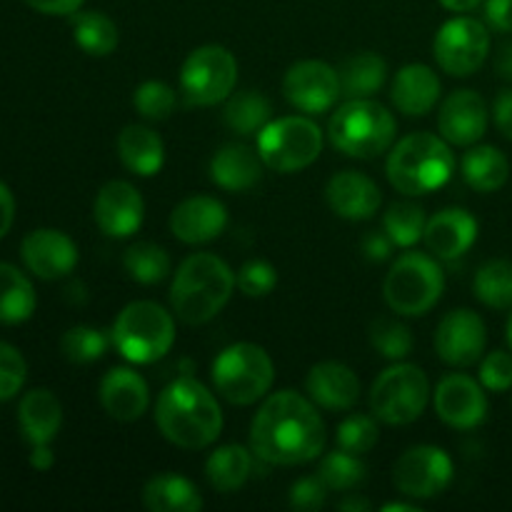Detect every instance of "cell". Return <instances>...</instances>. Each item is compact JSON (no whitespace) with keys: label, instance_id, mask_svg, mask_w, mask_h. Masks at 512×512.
<instances>
[{"label":"cell","instance_id":"cell-1","mask_svg":"<svg viewBox=\"0 0 512 512\" xmlns=\"http://www.w3.org/2000/svg\"><path fill=\"white\" fill-rule=\"evenodd\" d=\"M325 423L318 405L295 390L265 398L250 423V450L265 465L295 468L323 455Z\"/></svg>","mask_w":512,"mask_h":512},{"label":"cell","instance_id":"cell-2","mask_svg":"<svg viewBox=\"0 0 512 512\" xmlns=\"http://www.w3.org/2000/svg\"><path fill=\"white\" fill-rule=\"evenodd\" d=\"M155 425L175 448L203 450L223 433V410L210 388L193 375H180L158 395Z\"/></svg>","mask_w":512,"mask_h":512},{"label":"cell","instance_id":"cell-3","mask_svg":"<svg viewBox=\"0 0 512 512\" xmlns=\"http://www.w3.org/2000/svg\"><path fill=\"white\" fill-rule=\"evenodd\" d=\"M235 273L215 253H193L180 263L170 283V308L185 325H205L230 303Z\"/></svg>","mask_w":512,"mask_h":512},{"label":"cell","instance_id":"cell-4","mask_svg":"<svg viewBox=\"0 0 512 512\" xmlns=\"http://www.w3.org/2000/svg\"><path fill=\"white\" fill-rule=\"evenodd\" d=\"M455 165L453 145L443 135L410 133L388 150L385 175L398 193L418 198L448 185Z\"/></svg>","mask_w":512,"mask_h":512},{"label":"cell","instance_id":"cell-5","mask_svg":"<svg viewBox=\"0 0 512 512\" xmlns=\"http://www.w3.org/2000/svg\"><path fill=\"white\" fill-rule=\"evenodd\" d=\"M398 120L373 98H350L330 115L328 138L348 158L370 160L395 145Z\"/></svg>","mask_w":512,"mask_h":512},{"label":"cell","instance_id":"cell-6","mask_svg":"<svg viewBox=\"0 0 512 512\" xmlns=\"http://www.w3.org/2000/svg\"><path fill=\"white\" fill-rule=\"evenodd\" d=\"M110 338L128 363L153 365L173 350L175 318L153 300H135L118 313Z\"/></svg>","mask_w":512,"mask_h":512},{"label":"cell","instance_id":"cell-7","mask_svg":"<svg viewBox=\"0 0 512 512\" xmlns=\"http://www.w3.org/2000/svg\"><path fill=\"white\" fill-rule=\"evenodd\" d=\"M445 293L443 265L435 255L410 250L393 260L383 283L385 303L403 318L428 315Z\"/></svg>","mask_w":512,"mask_h":512},{"label":"cell","instance_id":"cell-8","mask_svg":"<svg viewBox=\"0 0 512 512\" xmlns=\"http://www.w3.org/2000/svg\"><path fill=\"white\" fill-rule=\"evenodd\" d=\"M215 390L230 405H255L275 383V365L268 350L255 343H233L218 353L210 368Z\"/></svg>","mask_w":512,"mask_h":512},{"label":"cell","instance_id":"cell-9","mask_svg":"<svg viewBox=\"0 0 512 512\" xmlns=\"http://www.w3.org/2000/svg\"><path fill=\"white\" fill-rule=\"evenodd\" d=\"M325 133L313 115H285L258 133V153L275 173H300L323 153Z\"/></svg>","mask_w":512,"mask_h":512},{"label":"cell","instance_id":"cell-10","mask_svg":"<svg viewBox=\"0 0 512 512\" xmlns=\"http://www.w3.org/2000/svg\"><path fill=\"white\" fill-rule=\"evenodd\" d=\"M430 380L413 363H393L375 378L370 388V413L385 425H410L425 413L430 403Z\"/></svg>","mask_w":512,"mask_h":512},{"label":"cell","instance_id":"cell-11","mask_svg":"<svg viewBox=\"0 0 512 512\" xmlns=\"http://www.w3.org/2000/svg\"><path fill=\"white\" fill-rule=\"evenodd\" d=\"M238 85V60L223 45H200L185 58L180 90L188 105L210 108L225 103Z\"/></svg>","mask_w":512,"mask_h":512},{"label":"cell","instance_id":"cell-12","mask_svg":"<svg viewBox=\"0 0 512 512\" xmlns=\"http://www.w3.org/2000/svg\"><path fill=\"white\" fill-rule=\"evenodd\" d=\"M490 30L483 20L455 15L445 20L433 40L435 63L453 78H470L483 68L490 55Z\"/></svg>","mask_w":512,"mask_h":512},{"label":"cell","instance_id":"cell-13","mask_svg":"<svg viewBox=\"0 0 512 512\" xmlns=\"http://www.w3.org/2000/svg\"><path fill=\"white\" fill-rule=\"evenodd\" d=\"M455 478L453 458L438 445H413L398 458L393 483L405 498L433 500L450 488Z\"/></svg>","mask_w":512,"mask_h":512},{"label":"cell","instance_id":"cell-14","mask_svg":"<svg viewBox=\"0 0 512 512\" xmlns=\"http://www.w3.org/2000/svg\"><path fill=\"white\" fill-rule=\"evenodd\" d=\"M283 95L300 113H328V110L335 108L338 98H343L338 70L330 63H325V60H298L285 73Z\"/></svg>","mask_w":512,"mask_h":512},{"label":"cell","instance_id":"cell-15","mask_svg":"<svg viewBox=\"0 0 512 512\" xmlns=\"http://www.w3.org/2000/svg\"><path fill=\"white\" fill-rule=\"evenodd\" d=\"M435 353L450 368L478 365L488 345V328L475 310L458 308L443 315L435 328Z\"/></svg>","mask_w":512,"mask_h":512},{"label":"cell","instance_id":"cell-16","mask_svg":"<svg viewBox=\"0 0 512 512\" xmlns=\"http://www.w3.org/2000/svg\"><path fill=\"white\" fill-rule=\"evenodd\" d=\"M438 418L453 430H475L488 418V395L480 380L465 373H448L433 390Z\"/></svg>","mask_w":512,"mask_h":512},{"label":"cell","instance_id":"cell-17","mask_svg":"<svg viewBox=\"0 0 512 512\" xmlns=\"http://www.w3.org/2000/svg\"><path fill=\"white\" fill-rule=\"evenodd\" d=\"M93 218L108 238H130L145 220L143 195L128 180H110L95 195Z\"/></svg>","mask_w":512,"mask_h":512},{"label":"cell","instance_id":"cell-18","mask_svg":"<svg viewBox=\"0 0 512 512\" xmlns=\"http://www.w3.org/2000/svg\"><path fill=\"white\" fill-rule=\"evenodd\" d=\"M488 103L478 90H455L440 103L438 130L453 148H470L488 133Z\"/></svg>","mask_w":512,"mask_h":512},{"label":"cell","instance_id":"cell-19","mask_svg":"<svg viewBox=\"0 0 512 512\" xmlns=\"http://www.w3.org/2000/svg\"><path fill=\"white\" fill-rule=\"evenodd\" d=\"M25 268L43 280L65 278L78 265V245L70 235L55 228H38L28 233L20 245Z\"/></svg>","mask_w":512,"mask_h":512},{"label":"cell","instance_id":"cell-20","mask_svg":"<svg viewBox=\"0 0 512 512\" xmlns=\"http://www.w3.org/2000/svg\"><path fill=\"white\" fill-rule=\"evenodd\" d=\"M228 228V208L213 195H190L170 213V233L185 245H203Z\"/></svg>","mask_w":512,"mask_h":512},{"label":"cell","instance_id":"cell-21","mask_svg":"<svg viewBox=\"0 0 512 512\" xmlns=\"http://www.w3.org/2000/svg\"><path fill=\"white\" fill-rule=\"evenodd\" d=\"M325 200L338 218L360 223V220H370L378 213L383 193L370 175L358 173V170H343L328 180Z\"/></svg>","mask_w":512,"mask_h":512},{"label":"cell","instance_id":"cell-22","mask_svg":"<svg viewBox=\"0 0 512 512\" xmlns=\"http://www.w3.org/2000/svg\"><path fill=\"white\" fill-rule=\"evenodd\" d=\"M480 223L465 208H445L428 218L425 225V248L438 260H458L475 245Z\"/></svg>","mask_w":512,"mask_h":512},{"label":"cell","instance_id":"cell-23","mask_svg":"<svg viewBox=\"0 0 512 512\" xmlns=\"http://www.w3.org/2000/svg\"><path fill=\"white\" fill-rule=\"evenodd\" d=\"M100 405L118 423L140 420L150 408L148 380L133 368H110L98 388Z\"/></svg>","mask_w":512,"mask_h":512},{"label":"cell","instance_id":"cell-24","mask_svg":"<svg viewBox=\"0 0 512 512\" xmlns=\"http://www.w3.org/2000/svg\"><path fill=\"white\" fill-rule=\"evenodd\" d=\"M305 393L318 408L330 413L353 410L360 400V378L345 363L323 360L305 375Z\"/></svg>","mask_w":512,"mask_h":512},{"label":"cell","instance_id":"cell-25","mask_svg":"<svg viewBox=\"0 0 512 512\" xmlns=\"http://www.w3.org/2000/svg\"><path fill=\"white\" fill-rule=\"evenodd\" d=\"M443 95L438 73L425 63H408L395 73L390 85V100L408 118H423L433 113Z\"/></svg>","mask_w":512,"mask_h":512},{"label":"cell","instance_id":"cell-26","mask_svg":"<svg viewBox=\"0 0 512 512\" xmlns=\"http://www.w3.org/2000/svg\"><path fill=\"white\" fill-rule=\"evenodd\" d=\"M263 158L243 143H230L210 158V180L228 193H248L263 180Z\"/></svg>","mask_w":512,"mask_h":512},{"label":"cell","instance_id":"cell-27","mask_svg":"<svg viewBox=\"0 0 512 512\" xmlns=\"http://www.w3.org/2000/svg\"><path fill=\"white\" fill-rule=\"evenodd\" d=\"M20 433L30 445H50L63 425V405L48 388H35L20 398Z\"/></svg>","mask_w":512,"mask_h":512},{"label":"cell","instance_id":"cell-28","mask_svg":"<svg viewBox=\"0 0 512 512\" xmlns=\"http://www.w3.org/2000/svg\"><path fill=\"white\" fill-rule=\"evenodd\" d=\"M118 158L138 178H153L165 165L163 138L148 125H125L118 135Z\"/></svg>","mask_w":512,"mask_h":512},{"label":"cell","instance_id":"cell-29","mask_svg":"<svg viewBox=\"0 0 512 512\" xmlns=\"http://www.w3.org/2000/svg\"><path fill=\"white\" fill-rule=\"evenodd\" d=\"M338 78L343 98H373L388 80V63L380 53L360 50L340 63Z\"/></svg>","mask_w":512,"mask_h":512},{"label":"cell","instance_id":"cell-30","mask_svg":"<svg viewBox=\"0 0 512 512\" xmlns=\"http://www.w3.org/2000/svg\"><path fill=\"white\" fill-rule=\"evenodd\" d=\"M463 180L478 193H495L510 178V160L495 145H470L468 153L460 160Z\"/></svg>","mask_w":512,"mask_h":512},{"label":"cell","instance_id":"cell-31","mask_svg":"<svg viewBox=\"0 0 512 512\" xmlns=\"http://www.w3.org/2000/svg\"><path fill=\"white\" fill-rule=\"evenodd\" d=\"M255 453L245 445H220L210 453L208 463H205V478H208L210 488L218 493H235L248 483L253 475Z\"/></svg>","mask_w":512,"mask_h":512},{"label":"cell","instance_id":"cell-32","mask_svg":"<svg viewBox=\"0 0 512 512\" xmlns=\"http://www.w3.org/2000/svg\"><path fill=\"white\" fill-rule=\"evenodd\" d=\"M143 505L150 512H198L203 508V498L183 475L160 473L145 483Z\"/></svg>","mask_w":512,"mask_h":512},{"label":"cell","instance_id":"cell-33","mask_svg":"<svg viewBox=\"0 0 512 512\" xmlns=\"http://www.w3.org/2000/svg\"><path fill=\"white\" fill-rule=\"evenodd\" d=\"M70 30H73L75 45L93 58L115 53L120 43L118 25L100 10H75L70 15Z\"/></svg>","mask_w":512,"mask_h":512},{"label":"cell","instance_id":"cell-34","mask_svg":"<svg viewBox=\"0 0 512 512\" xmlns=\"http://www.w3.org/2000/svg\"><path fill=\"white\" fill-rule=\"evenodd\" d=\"M35 305V288L15 265L0 263V323L3 325H20L33 318Z\"/></svg>","mask_w":512,"mask_h":512},{"label":"cell","instance_id":"cell-35","mask_svg":"<svg viewBox=\"0 0 512 512\" xmlns=\"http://www.w3.org/2000/svg\"><path fill=\"white\" fill-rule=\"evenodd\" d=\"M223 120L240 138L258 135L273 120V105L260 90H243L225 100Z\"/></svg>","mask_w":512,"mask_h":512},{"label":"cell","instance_id":"cell-36","mask_svg":"<svg viewBox=\"0 0 512 512\" xmlns=\"http://www.w3.org/2000/svg\"><path fill=\"white\" fill-rule=\"evenodd\" d=\"M475 298L493 310H512V260L495 258L478 268L473 280Z\"/></svg>","mask_w":512,"mask_h":512},{"label":"cell","instance_id":"cell-37","mask_svg":"<svg viewBox=\"0 0 512 512\" xmlns=\"http://www.w3.org/2000/svg\"><path fill=\"white\" fill-rule=\"evenodd\" d=\"M123 268L130 280L140 285H158L173 270L168 250L155 243H135L125 250Z\"/></svg>","mask_w":512,"mask_h":512},{"label":"cell","instance_id":"cell-38","mask_svg":"<svg viewBox=\"0 0 512 512\" xmlns=\"http://www.w3.org/2000/svg\"><path fill=\"white\" fill-rule=\"evenodd\" d=\"M318 478L323 480L330 493H353L368 478V468L360 460V455L345 453V450H333L323 455L318 465Z\"/></svg>","mask_w":512,"mask_h":512},{"label":"cell","instance_id":"cell-39","mask_svg":"<svg viewBox=\"0 0 512 512\" xmlns=\"http://www.w3.org/2000/svg\"><path fill=\"white\" fill-rule=\"evenodd\" d=\"M425 225H428V218H425L423 205L413 203V200L393 203L383 218V230L388 233V238L393 240L395 248L405 250L423 240Z\"/></svg>","mask_w":512,"mask_h":512},{"label":"cell","instance_id":"cell-40","mask_svg":"<svg viewBox=\"0 0 512 512\" xmlns=\"http://www.w3.org/2000/svg\"><path fill=\"white\" fill-rule=\"evenodd\" d=\"M110 345H113V338L108 330L93 328V325H75V328L65 330L60 338V350H63L65 360H70L73 365L95 363L108 353Z\"/></svg>","mask_w":512,"mask_h":512},{"label":"cell","instance_id":"cell-41","mask_svg":"<svg viewBox=\"0 0 512 512\" xmlns=\"http://www.w3.org/2000/svg\"><path fill=\"white\" fill-rule=\"evenodd\" d=\"M368 338L375 353L383 355L385 360H393V363L408 358L415 345L413 330L400 323L398 318H390V315H380L370 323Z\"/></svg>","mask_w":512,"mask_h":512},{"label":"cell","instance_id":"cell-42","mask_svg":"<svg viewBox=\"0 0 512 512\" xmlns=\"http://www.w3.org/2000/svg\"><path fill=\"white\" fill-rule=\"evenodd\" d=\"M380 428L378 418L373 413H350L348 418L340 420L338 433H335V443L340 450L353 455H368L370 450L378 445Z\"/></svg>","mask_w":512,"mask_h":512},{"label":"cell","instance_id":"cell-43","mask_svg":"<svg viewBox=\"0 0 512 512\" xmlns=\"http://www.w3.org/2000/svg\"><path fill=\"white\" fill-rule=\"evenodd\" d=\"M133 105L140 118L160 123V120H168L175 113L178 93L168 83H163V80H145V83L135 88Z\"/></svg>","mask_w":512,"mask_h":512},{"label":"cell","instance_id":"cell-44","mask_svg":"<svg viewBox=\"0 0 512 512\" xmlns=\"http://www.w3.org/2000/svg\"><path fill=\"white\" fill-rule=\"evenodd\" d=\"M235 283H238V290L245 298H265L278 285V270L268 260L253 258L243 263V268L235 275Z\"/></svg>","mask_w":512,"mask_h":512},{"label":"cell","instance_id":"cell-45","mask_svg":"<svg viewBox=\"0 0 512 512\" xmlns=\"http://www.w3.org/2000/svg\"><path fill=\"white\" fill-rule=\"evenodd\" d=\"M28 378V363L15 345L0 340V403L15 398Z\"/></svg>","mask_w":512,"mask_h":512},{"label":"cell","instance_id":"cell-46","mask_svg":"<svg viewBox=\"0 0 512 512\" xmlns=\"http://www.w3.org/2000/svg\"><path fill=\"white\" fill-rule=\"evenodd\" d=\"M478 380L488 393H508L512 390V350H493L480 360Z\"/></svg>","mask_w":512,"mask_h":512},{"label":"cell","instance_id":"cell-47","mask_svg":"<svg viewBox=\"0 0 512 512\" xmlns=\"http://www.w3.org/2000/svg\"><path fill=\"white\" fill-rule=\"evenodd\" d=\"M330 490L325 488L323 480L318 475H308V478H300L290 485L288 503L290 508L298 512H315L325 505Z\"/></svg>","mask_w":512,"mask_h":512},{"label":"cell","instance_id":"cell-48","mask_svg":"<svg viewBox=\"0 0 512 512\" xmlns=\"http://www.w3.org/2000/svg\"><path fill=\"white\" fill-rule=\"evenodd\" d=\"M485 23L498 33H512V0H485Z\"/></svg>","mask_w":512,"mask_h":512},{"label":"cell","instance_id":"cell-49","mask_svg":"<svg viewBox=\"0 0 512 512\" xmlns=\"http://www.w3.org/2000/svg\"><path fill=\"white\" fill-rule=\"evenodd\" d=\"M393 248L395 243L388 238V233L385 230H373V233H368L363 238V253L365 258L373 260V263H383V260H388L390 255H393Z\"/></svg>","mask_w":512,"mask_h":512},{"label":"cell","instance_id":"cell-50","mask_svg":"<svg viewBox=\"0 0 512 512\" xmlns=\"http://www.w3.org/2000/svg\"><path fill=\"white\" fill-rule=\"evenodd\" d=\"M493 120L495 128H498L505 138L512 140V88L500 90L498 98H495Z\"/></svg>","mask_w":512,"mask_h":512},{"label":"cell","instance_id":"cell-51","mask_svg":"<svg viewBox=\"0 0 512 512\" xmlns=\"http://www.w3.org/2000/svg\"><path fill=\"white\" fill-rule=\"evenodd\" d=\"M30 8L43 15H73L75 10L83 8L85 0H23Z\"/></svg>","mask_w":512,"mask_h":512},{"label":"cell","instance_id":"cell-52","mask_svg":"<svg viewBox=\"0 0 512 512\" xmlns=\"http://www.w3.org/2000/svg\"><path fill=\"white\" fill-rule=\"evenodd\" d=\"M13 220H15V198L10 193L8 185L0 180V240L8 235V230L13 228Z\"/></svg>","mask_w":512,"mask_h":512},{"label":"cell","instance_id":"cell-53","mask_svg":"<svg viewBox=\"0 0 512 512\" xmlns=\"http://www.w3.org/2000/svg\"><path fill=\"white\" fill-rule=\"evenodd\" d=\"M55 465V455L50 450V445H33L30 450V468L38 470V473H48Z\"/></svg>","mask_w":512,"mask_h":512},{"label":"cell","instance_id":"cell-54","mask_svg":"<svg viewBox=\"0 0 512 512\" xmlns=\"http://www.w3.org/2000/svg\"><path fill=\"white\" fill-rule=\"evenodd\" d=\"M493 68L503 80H512V40L500 45L498 53H495Z\"/></svg>","mask_w":512,"mask_h":512},{"label":"cell","instance_id":"cell-55","mask_svg":"<svg viewBox=\"0 0 512 512\" xmlns=\"http://www.w3.org/2000/svg\"><path fill=\"white\" fill-rule=\"evenodd\" d=\"M485 0H440V5H443L445 10H450V13H473L478 5H483Z\"/></svg>","mask_w":512,"mask_h":512},{"label":"cell","instance_id":"cell-56","mask_svg":"<svg viewBox=\"0 0 512 512\" xmlns=\"http://www.w3.org/2000/svg\"><path fill=\"white\" fill-rule=\"evenodd\" d=\"M338 508L343 512H368L370 503L365 498H358V493H345V498L340 500Z\"/></svg>","mask_w":512,"mask_h":512},{"label":"cell","instance_id":"cell-57","mask_svg":"<svg viewBox=\"0 0 512 512\" xmlns=\"http://www.w3.org/2000/svg\"><path fill=\"white\" fill-rule=\"evenodd\" d=\"M383 512H420V508L413 503H388L383 505Z\"/></svg>","mask_w":512,"mask_h":512},{"label":"cell","instance_id":"cell-58","mask_svg":"<svg viewBox=\"0 0 512 512\" xmlns=\"http://www.w3.org/2000/svg\"><path fill=\"white\" fill-rule=\"evenodd\" d=\"M505 338H508V345H510V350H512V310H510L508 325H505Z\"/></svg>","mask_w":512,"mask_h":512}]
</instances>
